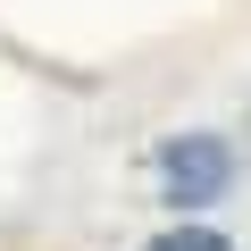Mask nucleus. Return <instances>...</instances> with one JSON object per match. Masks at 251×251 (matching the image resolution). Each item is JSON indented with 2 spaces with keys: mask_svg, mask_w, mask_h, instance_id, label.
Masks as SVG:
<instances>
[{
  "mask_svg": "<svg viewBox=\"0 0 251 251\" xmlns=\"http://www.w3.org/2000/svg\"><path fill=\"white\" fill-rule=\"evenodd\" d=\"M168 176H176V193H209V184L226 176V151H218V143H193V151H168Z\"/></svg>",
  "mask_w": 251,
  "mask_h": 251,
  "instance_id": "f257e3e1",
  "label": "nucleus"
},
{
  "mask_svg": "<svg viewBox=\"0 0 251 251\" xmlns=\"http://www.w3.org/2000/svg\"><path fill=\"white\" fill-rule=\"evenodd\" d=\"M151 251H226V234H209V226H176V234H159Z\"/></svg>",
  "mask_w": 251,
  "mask_h": 251,
  "instance_id": "f03ea898",
  "label": "nucleus"
}]
</instances>
